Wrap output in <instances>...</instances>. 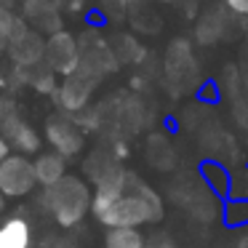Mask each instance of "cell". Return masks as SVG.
Returning <instances> with one entry per match:
<instances>
[{"label": "cell", "mask_w": 248, "mask_h": 248, "mask_svg": "<svg viewBox=\"0 0 248 248\" xmlns=\"http://www.w3.org/2000/svg\"><path fill=\"white\" fill-rule=\"evenodd\" d=\"M32 246V227L24 216H8L0 224V248H30Z\"/></svg>", "instance_id": "13"}, {"label": "cell", "mask_w": 248, "mask_h": 248, "mask_svg": "<svg viewBox=\"0 0 248 248\" xmlns=\"http://www.w3.org/2000/svg\"><path fill=\"white\" fill-rule=\"evenodd\" d=\"M195 59L189 54V43L187 40H173L166 56V72L168 80L179 83V86H189V75H195Z\"/></svg>", "instance_id": "11"}, {"label": "cell", "mask_w": 248, "mask_h": 248, "mask_svg": "<svg viewBox=\"0 0 248 248\" xmlns=\"http://www.w3.org/2000/svg\"><path fill=\"white\" fill-rule=\"evenodd\" d=\"M43 208H48L62 227H75L91 211V189L80 176L64 173L56 184L43 187Z\"/></svg>", "instance_id": "2"}, {"label": "cell", "mask_w": 248, "mask_h": 248, "mask_svg": "<svg viewBox=\"0 0 248 248\" xmlns=\"http://www.w3.org/2000/svg\"><path fill=\"white\" fill-rule=\"evenodd\" d=\"M221 219L232 227H243L248 224V200H232L221 208Z\"/></svg>", "instance_id": "17"}, {"label": "cell", "mask_w": 248, "mask_h": 248, "mask_svg": "<svg viewBox=\"0 0 248 248\" xmlns=\"http://www.w3.org/2000/svg\"><path fill=\"white\" fill-rule=\"evenodd\" d=\"M203 179H205V184H208V187L219 195V198L230 195L232 176L227 173V166H221V163H216V160L205 163V166H203Z\"/></svg>", "instance_id": "16"}, {"label": "cell", "mask_w": 248, "mask_h": 248, "mask_svg": "<svg viewBox=\"0 0 248 248\" xmlns=\"http://www.w3.org/2000/svg\"><path fill=\"white\" fill-rule=\"evenodd\" d=\"M38 184L32 160L27 155H6L0 160V192L3 198H24Z\"/></svg>", "instance_id": "5"}, {"label": "cell", "mask_w": 248, "mask_h": 248, "mask_svg": "<svg viewBox=\"0 0 248 248\" xmlns=\"http://www.w3.org/2000/svg\"><path fill=\"white\" fill-rule=\"evenodd\" d=\"M221 6H224V11L235 14V16L248 19V0H221Z\"/></svg>", "instance_id": "20"}, {"label": "cell", "mask_w": 248, "mask_h": 248, "mask_svg": "<svg viewBox=\"0 0 248 248\" xmlns=\"http://www.w3.org/2000/svg\"><path fill=\"white\" fill-rule=\"evenodd\" d=\"M99 6L107 19H123L128 11V0H99Z\"/></svg>", "instance_id": "19"}, {"label": "cell", "mask_w": 248, "mask_h": 248, "mask_svg": "<svg viewBox=\"0 0 248 248\" xmlns=\"http://www.w3.org/2000/svg\"><path fill=\"white\" fill-rule=\"evenodd\" d=\"M144 248H176V243L168 235L157 232V235H152V237H144Z\"/></svg>", "instance_id": "21"}, {"label": "cell", "mask_w": 248, "mask_h": 248, "mask_svg": "<svg viewBox=\"0 0 248 248\" xmlns=\"http://www.w3.org/2000/svg\"><path fill=\"white\" fill-rule=\"evenodd\" d=\"M0 131H3V136H6L8 147L16 150L19 155H32V152L40 150V134L32 128L30 120L19 118L16 109L0 120Z\"/></svg>", "instance_id": "10"}, {"label": "cell", "mask_w": 248, "mask_h": 248, "mask_svg": "<svg viewBox=\"0 0 248 248\" xmlns=\"http://www.w3.org/2000/svg\"><path fill=\"white\" fill-rule=\"evenodd\" d=\"M227 32V19L221 16V11H208L198 19L195 24V38L200 46H214L224 38Z\"/></svg>", "instance_id": "14"}, {"label": "cell", "mask_w": 248, "mask_h": 248, "mask_svg": "<svg viewBox=\"0 0 248 248\" xmlns=\"http://www.w3.org/2000/svg\"><path fill=\"white\" fill-rule=\"evenodd\" d=\"M152 3H163V6H173V3H179V0H152Z\"/></svg>", "instance_id": "24"}, {"label": "cell", "mask_w": 248, "mask_h": 248, "mask_svg": "<svg viewBox=\"0 0 248 248\" xmlns=\"http://www.w3.org/2000/svg\"><path fill=\"white\" fill-rule=\"evenodd\" d=\"M179 187H182V195H179V203H182V208L189 211V216L198 221H203V224H211V221L221 219V198L214 192V189L208 187L205 182H198V179H182V182H176Z\"/></svg>", "instance_id": "3"}, {"label": "cell", "mask_w": 248, "mask_h": 248, "mask_svg": "<svg viewBox=\"0 0 248 248\" xmlns=\"http://www.w3.org/2000/svg\"><path fill=\"white\" fill-rule=\"evenodd\" d=\"M43 62L59 78L72 75V72L80 67V40L72 32H67V30H59V32L48 35V38H46Z\"/></svg>", "instance_id": "6"}, {"label": "cell", "mask_w": 248, "mask_h": 248, "mask_svg": "<svg viewBox=\"0 0 248 248\" xmlns=\"http://www.w3.org/2000/svg\"><path fill=\"white\" fill-rule=\"evenodd\" d=\"M6 54L11 56L14 67L19 70H32L43 62V54H46V38L40 32H35L22 16H19L16 27H14L11 38H8V46H6Z\"/></svg>", "instance_id": "4"}, {"label": "cell", "mask_w": 248, "mask_h": 248, "mask_svg": "<svg viewBox=\"0 0 248 248\" xmlns=\"http://www.w3.org/2000/svg\"><path fill=\"white\" fill-rule=\"evenodd\" d=\"M91 214L104 227H141L163 219V198L136 173L118 166L96 182Z\"/></svg>", "instance_id": "1"}, {"label": "cell", "mask_w": 248, "mask_h": 248, "mask_svg": "<svg viewBox=\"0 0 248 248\" xmlns=\"http://www.w3.org/2000/svg\"><path fill=\"white\" fill-rule=\"evenodd\" d=\"M22 19L40 35H54L64 30L62 8L56 0H24L22 3Z\"/></svg>", "instance_id": "9"}, {"label": "cell", "mask_w": 248, "mask_h": 248, "mask_svg": "<svg viewBox=\"0 0 248 248\" xmlns=\"http://www.w3.org/2000/svg\"><path fill=\"white\" fill-rule=\"evenodd\" d=\"M32 168H35V179H38L40 187H51V184H56L67 173V157H62L54 150L40 152L32 160Z\"/></svg>", "instance_id": "12"}, {"label": "cell", "mask_w": 248, "mask_h": 248, "mask_svg": "<svg viewBox=\"0 0 248 248\" xmlns=\"http://www.w3.org/2000/svg\"><path fill=\"white\" fill-rule=\"evenodd\" d=\"M235 248H248V232H246V235H240V237L235 240Z\"/></svg>", "instance_id": "23"}, {"label": "cell", "mask_w": 248, "mask_h": 248, "mask_svg": "<svg viewBox=\"0 0 248 248\" xmlns=\"http://www.w3.org/2000/svg\"><path fill=\"white\" fill-rule=\"evenodd\" d=\"M96 86H99V80L93 75H88V72H83V70H75L72 75H64L59 80L54 96L67 115H78L88 107Z\"/></svg>", "instance_id": "7"}, {"label": "cell", "mask_w": 248, "mask_h": 248, "mask_svg": "<svg viewBox=\"0 0 248 248\" xmlns=\"http://www.w3.org/2000/svg\"><path fill=\"white\" fill-rule=\"evenodd\" d=\"M104 248H144V235L139 227H107Z\"/></svg>", "instance_id": "15"}, {"label": "cell", "mask_w": 248, "mask_h": 248, "mask_svg": "<svg viewBox=\"0 0 248 248\" xmlns=\"http://www.w3.org/2000/svg\"><path fill=\"white\" fill-rule=\"evenodd\" d=\"M16 22H19V16L11 11V8L0 6V51H6L8 38H11V32H14V27H16Z\"/></svg>", "instance_id": "18"}, {"label": "cell", "mask_w": 248, "mask_h": 248, "mask_svg": "<svg viewBox=\"0 0 248 248\" xmlns=\"http://www.w3.org/2000/svg\"><path fill=\"white\" fill-rule=\"evenodd\" d=\"M6 155H11V147H8L6 136H3V131H0V160H3Z\"/></svg>", "instance_id": "22"}, {"label": "cell", "mask_w": 248, "mask_h": 248, "mask_svg": "<svg viewBox=\"0 0 248 248\" xmlns=\"http://www.w3.org/2000/svg\"><path fill=\"white\" fill-rule=\"evenodd\" d=\"M46 141L62 157H75L83 150V144H86V136H83V128L75 123V118L54 115L46 123Z\"/></svg>", "instance_id": "8"}, {"label": "cell", "mask_w": 248, "mask_h": 248, "mask_svg": "<svg viewBox=\"0 0 248 248\" xmlns=\"http://www.w3.org/2000/svg\"><path fill=\"white\" fill-rule=\"evenodd\" d=\"M3 205H6V203H3V192H0V211H3Z\"/></svg>", "instance_id": "25"}]
</instances>
